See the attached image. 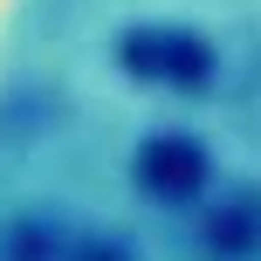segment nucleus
Returning <instances> with one entry per match:
<instances>
[{"label":"nucleus","mask_w":261,"mask_h":261,"mask_svg":"<svg viewBox=\"0 0 261 261\" xmlns=\"http://www.w3.org/2000/svg\"><path fill=\"white\" fill-rule=\"evenodd\" d=\"M151 165H158V179H172V186H193V151H179V144H172V151H151Z\"/></svg>","instance_id":"nucleus-1"}]
</instances>
